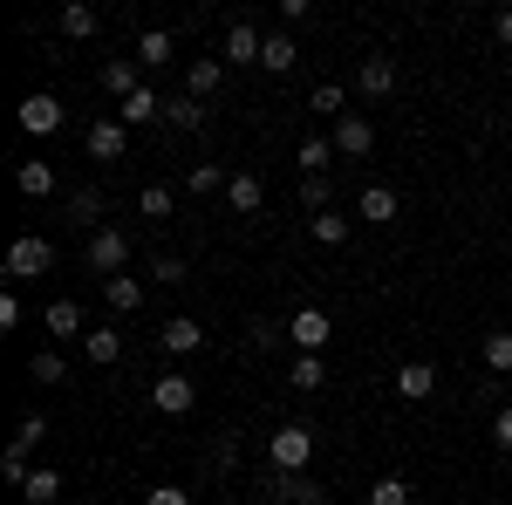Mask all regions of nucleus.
Here are the masks:
<instances>
[{
	"label": "nucleus",
	"instance_id": "obj_38",
	"mask_svg": "<svg viewBox=\"0 0 512 505\" xmlns=\"http://www.w3.org/2000/svg\"><path fill=\"white\" fill-rule=\"evenodd\" d=\"M369 505H410V485L403 478H376L369 485Z\"/></svg>",
	"mask_w": 512,
	"mask_h": 505
},
{
	"label": "nucleus",
	"instance_id": "obj_8",
	"mask_svg": "<svg viewBox=\"0 0 512 505\" xmlns=\"http://www.w3.org/2000/svg\"><path fill=\"white\" fill-rule=\"evenodd\" d=\"M14 117H21V130H28V137H55V130H62V103L41 89V96H28Z\"/></svg>",
	"mask_w": 512,
	"mask_h": 505
},
{
	"label": "nucleus",
	"instance_id": "obj_40",
	"mask_svg": "<svg viewBox=\"0 0 512 505\" xmlns=\"http://www.w3.org/2000/svg\"><path fill=\"white\" fill-rule=\"evenodd\" d=\"M151 280H158V287H178V280H192V273H185V260H171V253H164L158 267H151Z\"/></svg>",
	"mask_w": 512,
	"mask_h": 505
},
{
	"label": "nucleus",
	"instance_id": "obj_2",
	"mask_svg": "<svg viewBox=\"0 0 512 505\" xmlns=\"http://www.w3.org/2000/svg\"><path fill=\"white\" fill-rule=\"evenodd\" d=\"M55 267V246H48V239H14V246H7V280H41V273Z\"/></svg>",
	"mask_w": 512,
	"mask_h": 505
},
{
	"label": "nucleus",
	"instance_id": "obj_30",
	"mask_svg": "<svg viewBox=\"0 0 512 505\" xmlns=\"http://www.w3.org/2000/svg\"><path fill=\"white\" fill-rule=\"evenodd\" d=\"M485 369L512 376V328H492V335H485Z\"/></svg>",
	"mask_w": 512,
	"mask_h": 505
},
{
	"label": "nucleus",
	"instance_id": "obj_33",
	"mask_svg": "<svg viewBox=\"0 0 512 505\" xmlns=\"http://www.w3.org/2000/svg\"><path fill=\"white\" fill-rule=\"evenodd\" d=\"M69 219H82L89 233H103V226H96V219H103V192H76L69 198Z\"/></svg>",
	"mask_w": 512,
	"mask_h": 505
},
{
	"label": "nucleus",
	"instance_id": "obj_17",
	"mask_svg": "<svg viewBox=\"0 0 512 505\" xmlns=\"http://www.w3.org/2000/svg\"><path fill=\"white\" fill-rule=\"evenodd\" d=\"M41 328H48L55 342H69V335H89V328H82V308H76V301H48Z\"/></svg>",
	"mask_w": 512,
	"mask_h": 505
},
{
	"label": "nucleus",
	"instance_id": "obj_35",
	"mask_svg": "<svg viewBox=\"0 0 512 505\" xmlns=\"http://www.w3.org/2000/svg\"><path fill=\"white\" fill-rule=\"evenodd\" d=\"M301 205H308V219H315V212H335V192H328V178H301Z\"/></svg>",
	"mask_w": 512,
	"mask_h": 505
},
{
	"label": "nucleus",
	"instance_id": "obj_28",
	"mask_svg": "<svg viewBox=\"0 0 512 505\" xmlns=\"http://www.w3.org/2000/svg\"><path fill=\"white\" fill-rule=\"evenodd\" d=\"M328 164H335V137H308L301 144V171L308 178H328Z\"/></svg>",
	"mask_w": 512,
	"mask_h": 505
},
{
	"label": "nucleus",
	"instance_id": "obj_4",
	"mask_svg": "<svg viewBox=\"0 0 512 505\" xmlns=\"http://www.w3.org/2000/svg\"><path fill=\"white\" fill-rule=\"evenodd\" d=\"M82 260H89V273H110V280H117V267L130 260V239H123L117 226H103V233H89Z\"/></svg>",
	"mask_w": 512,
	"mask_h": 505
},
{
	"label": "nucleus",
	"instance_id": "obj_11",
	"mask_svg": "<svg viewBox=\"0 0 512 505\" xmlns=\"http://www.w3.org/2000/svg\"><path fill=\"white\" fill-rule=\"evenodd\" d=\"M355 89H362V96H390V89H396V62H390V55H362Z\"/></svg>",
	"mask_w": 512,
	"mask_h": 505
},
{
	"label": "nucleus",
	"instance_id": "obj_13",
	"mask_svg": "<svg viewBox=\"0 0 512 505\" xmlns=\"http://www.w3.org/2000/svg\"><path fill=\"white\" fill-rule=\"evenodd\" d=\"M137 76H144V62H137V55H123V62H110V69H103V89H110L117 103H130V96L144 89Z\"/></svg>",
	"mask_w": 512,
	"mask_h": 505
},
{
	"label": "nucleus",
	"instance_id": "obj_23",
	"mask_svg": "<svg viewBox=\"0 0 512 505\" xmlns=\"http://www.w3.org/2000/svg\"><path fill=\"white\" fill-rule=\"evenodd\" d=\"M103 294H110V308H117V314H137V308H144V280H130V273L103 280Z\"/></svg>",
	"mask_w": 512,
	"mask_h": 505
},
{
	"label": "nucleus",
	"instance_id": "obj_12",
	"mask_svg": "<svg viewBox=\"0 0 512 505\" xmlns=\"http://www.w3.org/2000/svg\"><path fill=\"white\" fill-rule=\"evenodd\" d=\"M431 389H437V369H431V362H403V369H396V396H403V403H424Z\"/></svg>",
	"mask_w": 512,
	"mask_h": 505
},
{
	"label": "nucleus",
	"instance_id": "obj_9",
	"mask_svg": "<svg viewBox=\"0 0 512 505\" xmlns=\"http://www.w3.org/2000/svg\"><path fill=\"white\" fill-rule=\"evenodd\" d=\"M369 144H376V123H369V117H355V110H349V117H335V151H342V157H369Z\"/></svg>",
	"mask_w": 512,
	"mask_h": 505
},
{
	"label": "nucleus",
	"instance_id": "obj_36",
	"mask_svg": "<svg viewBox=\"0 0 512 505\" xmlns=\"http://www.w3.org/2000/svg\"><path fill=\"white\" fill-rule=\"evenodd\" d=\"M246 342H253L260 355L280 349V342H287V321H253V328H246Z\"/></svg>",
	"mask_w": 512,
	"mask_h": 505
},
{
	"label": "nucleus",
	"instance_id": "obj_22",
	"mask_svg": "<svg viewBox=\"0 0 512 505\" xmlns=\"http://www.w3.org/2000/svg\"><path fill=\"white\" fill-rule=\"evenodd\" d=\"M164 117V96L158 89H137L130 103H117V123H158Z\"/></svg>",
	"mask_w": 512,
	"mask_h": 505
},
{
	"label": "nucleus",
	"instance_id": "obj_20",
	"mask_svg": "<svg viewBox=\"0 0 512 505\" xmlns=\"http://www.w3.org/2000/svg\"><path fill=\"white\" fill-rule=\"evenodd\" d=\"M294 62H301V48H294V35H267V48H260V69H267V76H287Z\"/></svg>",
	"mask_w": 512,
	"mask_h": 505
},
{
	"label": "nucleus",
	"instance_id": "obj_26",
	"mask_svg": "<svg viewBox=\"0 0 512 505\" xmlns=\"http://www.w3.org/2000/svg\"><path fill=\"white\" fill-rule=\"evenodd\" d=\"M287 383H294V389H308V396H315V389L328 383V362H321V355H294V369H287Z\"/></svg>",
	"mask_w": 512,
	"mask_h": 505
},
{
	"label": "nucleus",
	"instance_id": "obj_37",
	"mask_svg": "<svg viewBox=\"0 0 512 505\" xmlns=\"http://www.w3.org/2000/svg\"><path fill=\"white\" fill-rule=\"evenodd\" d=\"M137 212H144V219H171V192H164V185H144V192H137Z\"/></svg>",
	"mask_w": 512,
	"mask_h": 505
},
{
	"label": "nucleus",
	"instance_id": "obj_31",
	"mask_svg": "<svg viewBox=\"0 0 512 505\" xmlns=\"http://www.w3.org/2000/svg\"><path fill=\"white\" fill-rule=\"evenodd\" d=\"M219 185H233V171H219V164H192V171H185V192H219Z\"/></svg>",
	"mask_w": 512,
	"mask_h": 505
},
{
	"label": "nucleus",
	"instance_id": "obj_14",
	"mask_svg": "<svg viewBox=\"0 0 512 505\" xmlns=\"http://www.w3.org/2000/svg\"><path fill=\"white\" fill-rule=\"evenodd\" d=\"M219 82H226V62H219V55H205V62H192V69H185V96H198V103H205V96H219Z\"/></svg>",
	"mask_w": 512,
	"mask_h": 505
},
{
	"label": "nucleus",
	"instance_id": "obj_43",
	"mask_svg": "<svg viewBox=\"0 0 512 505\" xmlns=\"http://www.w3.org/2000/svg\"><path fill=\"white\" fill-rule=\"evenodd\" d=\"M492 444H499V451H512V403L492 417Z\"/></svg>",
	"mask_w": 512,
	"mask_h": 505
},
{
	"label": "nucleus",
	"instance_id": "obj_32",
	"mask_svg": "<svg viewBox=\"0 0 512 505\" xmlns=\"http://www.w3.org/2000/svg\"><path fill=\"white\" fill-rule=\"evenodd\" d=\"M96 28H103V14H96V7H62V35L89 41V35H96Z\"/></svg>",
	"mask_w": 512,
	"mask_h": 505
},
{
	"label": "nucleus",
	"instance_id": "obj_5",
	"mask_svg": "<svg viewBox=\"0 0 512 505\" xmlns=\"http://www.w3.org/2000/svg\"><path fill=\"white\" fill-rule=\"evenodd\" d=\"M192 403H198V383H192V376H178V369L151 383V410H158V417H185Z\"/></svg>",
	"mask_w": 512,
	"mask_h": 505
},
{
	"label": "nucleus",
	"instance_id": "obj_46",
	"mask_svg": "<svg viewBox=\"0 0 512 505\" xmlns=\"http://www.w3.org/2000/svg\"><path fill=\"white\" fill-rule=\"evenodd\" d=\"M499 41H506V48H512V7H506V14H499Z\"/></svg>",
	"mask_w": 512,
	"mask_h": 505
},
{
	"label": "nucleus",
	"instance_id": "obj_39",
	"mask_svg": "<svg viewBox=\"0 0 512 505\" xmlns=\"http://www.w3.org/2000/svg\"><path fill=\"white\" fill-rule=\"evenodd\" d=\"M28 376H35V383H62L69 369H62V355H55V349H41L35 362H28Z\"/></svg>",
	"mask_w": 512,
	"mask_h": 505
},
{
	"label": "nucleus",
	"instance_id": "obj_19",
	"mask_svg": "<svg viewBox=\"0 0 512 505\" xmlns=\"http://www.w3.org/2000/svg\"><path fill=\"white\" fill-rule=\"evenodd\" d=\"M82 355H89L96 369H110V362L123 355V335L117 328H89V335H82Z\"/></svg>",
	"mask_w": 512,
	"mask_h": 505
},
{
	"label": "nucleus",
	"instance_id": "obj_3",
	"mask_svg": "<svg viewBox=\"0 0 512 505\" xmlns=\"http://www.w3.org/2000/svg\"><path fill=\"white\" fill-rule=\"evenodd\" d=\"M328 335H335V321H328L321 308H301V314H287V342H294L301 355H321V349H328Z\"/></svg>",
	"mask_w": 512,
	"mask_h": 505
},
{
	"label": "nucleus",
	"instance_id": "obj_42",
	"mask_svg": "<svg viewBox=\"0 0 512 505\" xmlns=\"http://www.w3.org/2000/svg\"><path fill=\"white\" fill-rule=\"evenodd\" d=\"M315 110H321V117H349V110H342V89H335V82H321V89H315Z\"/></svg>",
	"mask_w": 512,
	"mask_h": 505
},
{
	"label": "nucleus",
	"instance_id": "obj_27",
	"mask_svg": "<svg viewBox=\"0 0 512 505\" xmlns=\"http://www.w3.org/2000/svg\"><path fill=\"white\" fill-rule=\"evenodd\" d=\"M21 499H28V505H55V499H62V478H55L48 465H41V471H28V485H21Z\"/></svg>",
	"mask_w": 512,
	"mask_h": 505
},
{
	"label": "nucleus",
	"instance_id": "obj_25",
	"mask_svg": "<svg viewBox=\"0 0 512 505\" xmlns=\"http://www.w3.org/2000/svg\"><path fill=\"white\" fill-rule=\"evenodd\" d=\"M14 185H21L28 198H48V192H55V164H41V157H35V164H21Z\"/></svg>",
	"mask_w": 512,
	"mask_h": 505
},
{
	"label": "nucleus",
	"instance_id": "obj_44",
	"mask_svg": "<svg viewBox=\"0 0 512 505\" xmlns=\"http://www.w3.org/2000/svg\"><path fill=\"white\" fill-rule=\"evenodd\" d=\"M0 478L7 485H28V458H0Z\"/></svg>",
	"mask_w": 512,
	"mask_h": 505
},
{
	"label": "nucleus",
	"instance_id": "obj_45",
	"mask_svg": "<svg viewBox=\"0 0 512 505\" xmlns=\"http://www.w3.org/2000/svg\"><path fill=\"white\" fill-rule=\"evenodd\" d=\"M233 458H239V444H233V437H219V451H212V471H233Z\"/></svg>",
	"mask_w": 512,
	"mask_h": 505
},
{
	"label": "nucleus",
	"instance_id": "obj_6",
	"mask_svg": "<svg viewBox=\"0 0 512 505\" xmlns=\"http://www.w3.org/2000/svg\"><path fill=\"white\" fill-rule=\"evenodd\" d=\"M82 144H89V157H96V164H117V157L130 151V123H117V117H96Z\"/></svg>",
	"mask_w": 512,
	"mask_h": 505
},
{
	"label": "nucleus",
	"instance_id": "obj_18",
	"mask_svg": "<svg viewBox=\"0 0 512 505\" xmlns=\"http://www.w3.org/2000/svg\"><path fill=\"white\" fill-rule=\"evenodd\" d=\"M260 198H267V185H260L253 171H233V185H226V205H233L239 219H246V212H260Z\"/></svg>",
	"mask_w": 512,
	"mask_h": 505
},
{
	"label": "nucleus",
	"instance_id": "obj_21",
	"mask_svg": "<svg viewBox=\"0 0 512 505\" xmlns=\"http://www.w3.org/2000/svg\"><path fill=\"white\" fill-rule=\"evenodd\" d=\"M164 123L171 130H205V103L198 96H164Z\"/></svg>",
	"mask_w": 512,
	"mask_h": 505
},
{
	"label": "nucleus",
	"instance_id": "obj_24",
	"mask_svg": "<svg viewBox=\"0 0 512 505\" xmlns=\"http://www.w3.org/2000/svg\"><path fill=\"white\" fill-rule=\"evenodd\" d=\"M171 28H144V41H137V62H144V69H164V62H171Z\"/></svg>",
	"mask_w": 512,
	"mask_h": 505
},
{
	"label": "nucleus",
	"instance_id": "obj_16",
	"mask_svg": "<svg viewBox=\"0 0 512 505\" xmlns=\"http://www.w3.org/2000/svg\"><path fill=\"white\" fill-rule=\"evenodd\" d=\"M355 212H362L369 226H390V219H396V192H390V185H362Z\"/></svg>",
	"mask_w": 512,
	"mask_h": 505
},
{
	"label": "nucleus",
	"instance_id": "obj_15",
	"mask_svg": "<svg viewBox=\"0 0 512 505\" xmlns=\"http://www.w3.org/2000/svg\"><path fill=\"white\" fill-rule=\"evenodd\" d=\"M171 355H192V349H205V328H198L192 314H178V321H164V335H158Z\"/></svg>",
	"mask_w": 512,
	"mask_h": 505
},
{
	"label": "nucleus",
	"instance_id": "obj_34",
	"mask_svg": "<svg viewBox=\"0 0 512 505\" xmlns=\"http://www.w3.org/2000/svg\"><path fill=\"white\" fill-rule=\"evenodd\" d=\"M308 226H315V239H321V246H342V239H349V219H342V212H315Z\"/></svg>",
	"mask_w": 512,
	"mask_h": 505
},
{
	"label": "nucleus",
	"instance_id": "obj_1",
	"mask_svg": "<svg viewBox=\"0 0 512 505\" xmlns=\"http://www.w3.org/2000/svg\"><path fill=\"white\" fill-rule=\"evenodd\" d=\"M267 465L274 471H308L315 465V430L308 424H280L274 437H267Z\"/></svg>",
	"mask_w": 512,
	"mask_h": 505
},
{
	"label": "nucleus",
	"instance_id": "obj_29",
	"mask_svg": "<svg viewBox=\"0 0 512 505\" xmlns=\"http://www.w3.org/2000/svg\"><path fill=\"white\" fill-rule=\"evenodd\" d=\"M48 437V417H21V430H14V444H7V458H35V444Z\"/></svg>",
	"mask_w": 512,
	"mask_h": 505
},
{
	"label": "nucleus",
	"instance_id": "obj_10",
	"mask_svg": "<svg viewBox=\"0 0 512 505\" xmlns=\"http://www.w3.org/2000/svg\"><path fill=\"white\" fill-rule=\"evenodd\" d=\"M260 48H267V35H260L253 21H233V28H226V48H219V62H260Z\"/></svg>",
	"mask_w": 512,
	"mask_h": 505
},
{
	"label": "nucleus",
	"instance_id": "obj_41",
	"mask_svg": "<svg viewBox=\"0 0 512 505\" xmlns=\"http://www.w3.org/2000/svg\"><path fill=\"white\" fill-rule=\"evenodd\" d=\"M144 505H192V492H185V485H151Z\"/></svg>",
	"mask_w": 512,
	"mask_h": 505
},
{
	"label": "nucleus",
	"instance_id": "obj_7",
	"mask_svg": "<svg viewBox=\"0 0 512 505\" xmlns=\"http://www.w3.org/2000/svg\"><path fill=\"white\" fill-rule=\"evenodd\" d=\"M267 492H274V505H328V492H321L308 471H274Z\"/></svg>",
	"mask_w": 512,
	"mask_h": 505
}]
</instances>
